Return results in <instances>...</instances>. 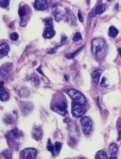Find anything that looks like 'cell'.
I'll return each mask as SVG.
<instances>
[{
    "label": "cell",
    "instance_id": "1",
    "mask_svg": "<svg viewBox=\"0 0 121 159\" xmlns=\"http://www.w3.org/2000/svg\"><path fill=\"white\" fill-rule=\"evenodd\" d=\"M106 47L104 40L101 38L94 39L91 43V51L96 58H102L104 56Z\"/></svg>",
    "mask_w": 121,
    "mask_h": 159
},
{
    "label": "cell",
    "instance_id": "2",
    "mask_svg": "<svg viewBox=\"0 0 121 159\" xmlns=\"http://www.w3.org/2000/svg\"><path fill=\"white\" fill-rule=\"evenodd\" d=\"M67 93L70 96V98L73 100V101L79 104L84 105L86 103V98L84 96L82 93L78 90H75V89H69L67 90Z\"/></svg>",
    "mask_w": 121,
    "mask_h": 159
},
{
    "label": "cell",
    "instance_id": "3",
    "mask_svg": "<svg viewBox=\"0 0 121 159\" xmlns=\"http://www.w3.org/2000/svg\"><path fill=\"white\" fill-rule=\"evenodd\" d=\"M82 131L85 135H89L92 130V122L89 117H83L80 120Z\"/></svg>",
    "mask_w": 121,
    "mask_h": 159
},
{
    "label": "cell",
    "instance_id": "4",
    "mask_svg": "<svg viewBox=\"0 0 121 159\" xmlns=\"http://www.w3.org/2000/svg\"><path fill=\"white\" fill-rule=\"evenodd\" d=\"M67 108H68V103L65 100L62 102H58L54 106V111L56 113H59L61 115L64 116L67 114Z\"/></svg>",
    "mask_w": 121,
    "mask_h": 159
},
{
    "label": "cell",
    "instance_id": "5",
    "mask_svg": "<svg viewBox=\"0 0 121 159\" xmlns=\"http://www.w3.org/2000/svg\"><path fill=\"white\" fill-rule=\"evenodd\" d=\"M37 155V150L33 148H26L21 153V158L33 159L36 158Z\"/></svg>",
    "mask_w": 121,
    "mask_h": 159
},
{
    "label": "cell",
    "instance_id": "6",
    "mask_svg": "<svg viewBox=\"0 0 121 159\" xmlns=\"http://www.w3.org/2000/svg\"><path fill=\"white\" fill-rule=\"evenodd\" d=\"M82 105L79 104V103H76V102H73L72 103V105H71V112L72 114L74 117H82L83 115L84 114V108L82 107Z\"/></svg>",
    "mask_w": 121,
    "mask_h": 159
},
{
    "label": "cell",
    "instance_id": "7",
    "mask_svg": "<svg viewBox=\"0 0 121 159\" xmlns=\"http://www.w3.org/2000/svg\"><path fill=\"white\" fill-rule=\"evenodd\" d=\"M43 132L39 126H34L32 129V137L37 141H39L42 139Z\"/></svg>",
    "mask_w": 121,
    "mask_h": 159
},
{
    "label": "cell",
    "instance_id": "8",
    "mask_svg": "<svg viewBox=\"0 0 121 159\" xmlns=\"http://www.w3.org/2000/svg\"><path fill=\"white\" fill-rule=\"evenodd\" d=\"M33 105L30 102H21V109L24 114L27 115L33 110Z\"/></svg>",
    "mask_w": 121,
    "mask_h": 159
},
{
    "label": "cell",
    "instance_id": "9",
    "mask_svg": "<svg viewBox=\"0 0 121 159\" xmlns=\"http://www.w3.org/2000/svg\"><path fill=\"white\" fill-rule=\"evenodd\" d=\"M34 7L39 11H44L47 8L46 0H36L34 4Z\"/></svg>",
    "mask_w": 121,
    "mask_h": 159
},
{
    "label": "cell",
    "instance_id": "10",
    "mask_svg": "<svg viewBox=\"0 0 121 159\" xmlns=\"http://www.w3.org/2000/svg\"><path fill=\"white\" fill-rule=\"evenodd\" d=\"M9 46L7 43H2L0 45V57L3 58L7 55L9 51Z\"/></svg>",
    "mask_w": 121,
    "mask_h": 159
},
{
    "label": "cell",
    "instance_id": "11",
    "mask_svg": "<svg viewBox=\"0 0 121 159\" xmlns=\"http://www.w3.org/2000/svg\"><path fill=\"white\" fill-rule=\"evenodd\" d=\"M20 136H21V132L18 129H16V128L13 129L7 134V137L9 138L11 140L18 138Z\"/></svg>",
    "mask_w": 121,
    "mask_h": 159
},
{
    "label": "cell",
    "instance_id": "12",
    "mask_svg": "<svg viewBox=\"0 0 121 159\" xmlns=\"http://www.w3.org/2000/svg\"><path fill=\"white\" fill-rule=\"evenodd\" d=\"M102 74V69H96L93 72L92 74V78H93V81L94 82L95 84H98L99 81V79H100V76Z\"/></svg>",
    "mask_w": 121,
    "mask_h": 159
},
{
    "label": "cell",
    "instance_id": "13",
    "mask_svg": "<svg viewBox=\"0 0 121 159\" xmlns=\"http://www.w3.org/2000/svg\"><path fill=\"white\" fill-rule=\"evenodd\" d=\"M55 31L52 30V28L50 27L47 28L45 30L43 34V37L46 39H51L55 36Z\"/></svg>",
    "mask_w": 121,
    "mask_h": 159
},
{
    "label": "cell",
    "instance_id": "14",
    "mask_svg": "<svg viewBox=\"0 0 121 159\" xmlns=\"http://www.w3.org/2000/svg\"><path fill=\"white\" fill-rule=\"evenodd\" d=\"M105 10H106V6L104 4L99 5L94 9V11H95L96 15H101V14L103 13Z\"/></svg>",
    "mask_w": 121,
    "mask_h": 159
},
{
    "label": "cell",
    "instance_id": "15",
    "mask_svg": "<svg viewBox=\"0 0 121 159\" xmlns=\"http://www.w3.org/2000/svg\"><path fill=\"white\" fill-rule=\"evenodd\" d=\"M62 143L60 142H56L54 145V151L52 155L53 156H57L58 155V154L60 153V151L62 149Z\"/></svg>",
    "mask_w": 121,
    "mask_h": 159
},
{
    "label": "cell",
    "instance_id": "16",
    "mask_svg": "<svg viewBox=\"0 0 121 159\" xmlns=\"http://www.w3.org/2000/svg\"><path fill=\"white\" fill-rule=\"evenodd\" d=\"M109 150H110L111 155H116L117 151H118V145L115 143H112L109 146Z\"/></svg>",
    "mask_w": 121,
    "mask_h": 159
},
{
    "label": "cell",
    "instance_id": "17",
    "mask_svg": "<svg viewBox=\"0 0 121 159\" xmlns=\"http://www.w3.org/2000/svg\"><path fill=\"white\" fill-rule=\"evenodd\" d=\"M118 34V31L114 26H111L109 29V35L111 37H115Z\"/></svg>",
    "mask_w": 121,
    "mask_h": 159
},
{
    "label": "cell",
    "instance_id": "18",
    "mask_svg": "<svg viewBox=\"0 0 121 159\" xmlns=\"http://www.w3.org/2000/svg\"><path fill=\"white\" fill-rule=\"evenodd\" d=\"M95 158L96 159H107V155L105 151H99L96 153Z\"/></svg>",
    "mask_w": 121,
    "mask_h": 159
},
{
    "label": "cell",
    "instance_id": "19",
    "mask_svg": "<svg viewBox=\"0 0 121 159\" xmlns=\"http://www.w3.org/2000/svg\"><path fill=\"white\" fill-rule=\"evenodd\" d=\"M0 99L3 102L8 100L9 99L8 93L5 91L4 90H3V89H1V90H0Z\"/></svg>",
    "mask_w": 121,
    "mask_h": 159
},
{
    "label": "cell",
    "instance_id": "20",
    "mask_svg": "<svg viewBox=\"0 0 121 159\" xmlns=\"http://www.w3.org/2000/svg\"><path fill=\"white\" fill-rule=\"evenodd\" d=\"M83 48H84V46H83L81 48H80V49H78V50H77V51L74 52L73 53H70V54H67V55H65V58H68V59H72V58H75V56H77V55L78 54H79V52L81 51V50L83 49Z\"/></svg>",
    "mask_w": 121,
    "mask_h": 159
},
{
    "label": "cell",
    "instance_id": "21",
    "mask_svg": "<svg viewBox=\"0 0 121 159\" xmlns=\"http://www.w3.org/2000/svg\"><path fill=\"white\" fill-rule=\"evenodd\" d=\"M20 94L23 98H26V97H28L30 95V92H29L28 89L26 87H23L20 91Z\"/></svg>",
    "mask_w": 121,
    "mask_h": 159
},
{
    "label": "cell",
    "instance_id": "22",
    "mask_svg": "<svg viewBox=\"0 0 121 159\" xmlns=\"http://www.w3.org/2000/svg\"><path fill=\"white\" fill-rule=\"evenodd\" d=\"M3 121H4V122H5V123L10 124H12L14 122V118L11 115H6L5 117H4Z\"/></svg>",
    "mask_w": 121,
    "mask_h": 159
},
{
    "label": "cell",
    "instance_id": "23",
    "mask_svg": "<svg viewBox=\"0 0 121 159\" xmlns=\"http://www.w3.org/2000/svg\"><path fill=\"white\" fill-rule=\"evenodd\" d=\"M46 148H47L48 151H49L50 152L52 153V154L53 153L54 145H52V144L51 143V141H50V139H49V140H48L47 145H46Z\"/></svg>",
    "mask_w": 121,
    "mask_h": 159
},
{
    "label": "cell",
    "instance_id": "24",
    "mask_svg": "<svg viewBox=\"0 0 121 159\" xmlns=\"http://www.w3.org/2000/svg\"><path fill=\"white\" fill-rule=\"evenodd\" d=\"M81 39H82V35L81 34H80V33L77 32L75 33L73 37V41H75V42H77V41H80Z\"/></svg>",
    "mask_w": 121,
    "mask_h": 159
},
{
    "label": "cell",
    "instance_id": "25",
    "mask_svg": "<svg viewBox=\"0 0 121 159\" xmlns=\"http://www.w3.org/2000/svg\"><path fill=\"white\" fill-rule=\"evenodd\" d=\"M9 5V0H0V5L3 8H6Z\"/></svg>",
    "mask_w": 121,
    "mask_h": 159
},
{
    "label": "cell",
    "instance_id": "26",
    "mask_svg": "<svg viewBox=\"0 0 121 159\" xmlns=\"http://www.w3.org/2000/svg\"><path fill=\"white\" fill-rule=\"evenodd\" d=\"M3 155L5 158H11V157H12V152L11 151H9V150L3 151Z\"/></svg>",
    "mask_w": 121,
    "mask_h": 159
},
{
    "label": "cell",
    "instance_id": "27",
    "mask_svg": "<svg viewBox=\"0 0 121 159\" xmlns=\"http://www.w3.org/2000/svg\"><path fill=\"white\" fill-rule=\"evenodd\" d=\"M1 74H2V76L3 77H9V75L8 71H7V69L2 68V70H1Z\"/></svg>",
    "mask_w": 121,
    "mask_h": 159
},
{
    "label": "cell",
    "instance_id": "28",
    "mask_svg": "<svg viewBox=\"0 0 121 159\" xmlns=\"http://www.w3.org/2000/svg\"><path fill=\"white\" fill-rule=\"evenodd\" d=\"M18 34H16V33L13 32L12 33V34H11V35H10V38H11V40H12V41H16V40H18Z\"/></svg>",
    "mask_w": 121,
    "mask_h": 159
},
{
    "label": "cell",
    "instance_id": "29",
    "mask_svg": "<svg viewBox=\"0 0 121 159\" xmlns=\"http://www.w3.org/2000/svg\"><path fill=\"white\" fill-rule=\"evenodd\" d=\"M18 14H19V16L21 17H23L25 15H26V11L24 8L23 7H21L19 9V11H18Z\"/></svg>",
    "mask_w": 121,
    "mask_h": 159
},
{
    "label": "cell",
    "instance_id": "30",
    "mask_svg": "<svg viewBox=\"0 0 121 159\" xmlns=\"http://www.w3.org/2000/svg\"><path fill=\"white\" fill-rule=\"evenodd\" d=\"M45 22L50 26V28L53 27V21L51 18H45Z\"/></svg>",
    "mask_w": 121,
    "mask_h": 159
},
{
    "label": "cell",
    "instance_id": "31",
    "mask_svg": "<svg viewBox=\"0 0 121 159\" xmlns=\"http://www.w3.org/2000/svg\"><path fill=\"white\" fill-rule=\"evenodd\" d=\"M105 81H106V79H105V77H103V79H102V82H101V86H102V87H107L108 84L105 83Z\"/></svg>",
    "mask_w": 121,
    "mask_h": 159
},
{
    "label": "cell",
    "instance_id": "32",
    "mask_svg": "<svg viewBox=\"0 0 121 159\" xmlns=\"http://www.w3.org/2000/svg\"><path fill=\"white\" fill-rule=\"evenodd\" d=\"M31 81L33 83V84H35L36 86H37L39 84V80L37 79V78H35V77H33L31 78Z\"/></svg>",
    "mask_w": 121,
    "mask_h": 159
},
{
    "label": "cell",
    "instance_id": "33",
    "mask_svg": "<svg viewBox=\"0 0 121 159\" xmlns=\"http://www.w3.org/2000/svg\"><path fill=\"white\" fill-rule=\"evenodd\" d=\"M58 47H59V46H57V47H55V48H53V49H52L51 50H50V51L48 52V53H49V54H52V53H55V52L56 51V50H57V49Z\"/></svg>",
    "mask_w": 121,
    "mask_h": 159
},
{
    "label": "cell",
    "instance_id": "34",
    "mask_svg": "<svg viewBox=\"0 0 121 159\" xmlns=\"http://www.w3.org/2000/svg\"><path fill=\"white\" fill-rule=\"evenodd\" d=\"M78 18H79V20L80 21V22H83V21H84V18H83V16H82L81 14L80 13V12H79V13H78Z\"/></svg>",
    "mask_w": 121,
    "mask_h": 159
},
{
    "label": "cell",
    "instance_id": "35",
    "mask_svg": "<svg viewBox=\"0 0 121 159\" xmlns=\"http://www.w3.org/2000/svg\"><path fill=\"white\" fill-rule=\"evenodd\" d=\"M96 15V14L94 9L93 10L92 12H90V13H89V16H90V17H94V16H95Z\"/></svg>",
    "mask_w": 121,
    "mask_h": 159
},
{
    "label": "cell",
    "instance_id": "36",
    "mask_svg": "<svg viewBox=\"0 0 121 159\" xmlns=\"http://www.w3.org/2000/svg\"><path fill=\"white\" fill-rule=\"evenodd\" d=\"M66 39H67V38H66V37H65V36H63L62 38L61 42L62 43H64V42H65V40H66Z\"/></svg>",
    "mask_w": 121,
    "mask_h": 159
},
{
    "label": "cell",
    "instance_id": "37",
    "mask_svg": "<svg viewBox=\"0 0 121 159\" xmlns=\"http://www.w3.org/2000/svg\"><path fill=\"white\" fill-rule=\"evenodd\" d=\"M26 24V22H24V21H21V26H24Z\"/></svg>",
    "mask_w": 121,
    "mask_h": 159
},
{
    "label": "cell",
    "instance_id": "38",
    "mask_svg": "<svg viewBox=\"0 0 121 159\" xmlns=\"http://www.w3.org/2000/svg\"><path fill=\"white\" fill-rule=\"evenodd\" d=\"M118 53H119V55H120V56H121V48H118Z\"/></svg>",
    "mask_w": 121,
    "mask_h": 159
},
{
    "label": "cell",
    "instance_id": "39",
    "mask_svg": "<svg viewBox=\"0 0 121 159\" xmlns=\"http://www.w3.org/2000/svg\"><path fill=\"white\" fill-rule=\"evenodd\" d=\"M64 77L65 78V80H67V81H68V79H69V77H68V75H64Z\"/></svg>",
    "mask_w": 121,
    "mask_h": 159
},
{
    "label": "cell",
    "instance_id": "40",
    "mask_svg": "<svg viewBox=\"0 0 121 159\" xmlns=\"http://www.w3.org/2000/svg\"><path fill=\"white\" fill-rule=\"evenodd\" d=\"M113 158H115V159H117V158L116 157V156H111V157H110V159H113Z\"/></svg>",
    "mask_w": 121,
    "mask_h": 159
},
{
    "label": "cell",
    "instance_id": "41",
    "mask_svg": "<svg viewBox=\"0 0 121 159\" xmlns=\"http://www.w3.org/2000/svg\"><path fill=\"white\" fill-rule=\"evenodd\" d=\"M118 4H116V7H115L116 9H118Z\"/></svg>",
    "mask_w": 121,
    "mask_h": 159
},
{
    "label": "cell",
    "instance_id": "42",
    "mask_svg": "<svg viewBox=\"0 0 121 159\" xmlns=\"http://www.w3.org/2000/svg\"><path fill=\"white\" fill-rule=\"evenodd\" d=\"M108 1H111V0H108Z\"/></svg>",
    "mask_w": 121,
    "mask_h": 159
}]
</instances>
